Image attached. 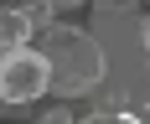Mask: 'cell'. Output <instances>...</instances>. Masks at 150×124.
<instances>
[{
    "label": "cell",
    "instance_id": "obj_5",
    "mask_svg": "<svg viewBox=\"0 0 150 124\" xmlns=\"http://www.w3.org/2000/svg\"><path fill=\"white\" fill-rule=\"evenodd\" d=\"M98 11H109V16H119V11H140V0H93Z\"/></svg>",
    "mask_w": 150,
    "mask_h": 124
},
{
    "label": "cell",
    "instance_id": "obj_6",
    "mask_svg": "<svg viewBox=\"0 0 150 124\" xmlns=\"http://www.w3.org/2000/svg\"><path fill=\"white\" fill-rule=\"evenodd\" d=\"M42 119H47V124H67V108L52 104V108H42Z\"/></svg>",
    "mask_w": 150,
    "mask_h": 124
},
{
    "label": "cell",
    "instance_id": "obj_9",
    "mask_svg": "<svg viewBox=\"0 0 150 124\" xmlns=\"http://www.w3.org/2000/svg\"><path fill=\"white\" fill-rule=\"evenodd\" d=\"M21 5H26V0H0V11H21Z\"/></svg>",
    "mask_w": 150,
    "mask_h": 124
},
{
    "label": "cell",
    "instance_id": "obj_7",
    "mask_svg": "<svg viewBox=\"0 0 150 124\" xmlns=\"http://www.w3.org/2000/svg\"><path fill=\"white\" fill-rule=\"evenodd\" d=\"M52 11H78V5H93V0H47Z\"/></svg>",
    "mask_w": 150,
    "mask_h": 124
},
{
    "label": "cell",
    "instance_id": "obj_2",
    "mask_svg": "<svg viewBox=\"0 0 150 124\" xmlns=\"http://www.w3.org/2000/svg\"><path fill=\"white\" fill-rule=\"evenodd\" d=\"M52 88V67H47L42 46H11L5 57H0V98H11V104H36L42 93Z\"/></svg>",
    "mask_w": 150,
    "mask_h": 124
},
{
    "label": "cell",
    "instance_id": "obj_11",
    "mask_svg": "<svg viewBox=\"0 0 150 124\" xmlns=\"http://www.w3.org/2000/svg\"><path fill=\"white\" fill-rule=\"evenodd\" d=\"M145 42H150V21H145Z\"/></svg>",
    "mask_w": 150,
    "mask_h": 124
},
{
    "label": "cell",
    "instance_id": "obj_3",
    "mask_svg": "<svg viewBox=\"0 0 150 124\" xmlns=\"http://www.w3.org/2000/svg\"><path fill=\"white\" fill-rule=\"evenodd\" d=\"M0 36H5L11 46H21V42H31V36H36V26H31L26 11H0Z\"/></svg>",
    "mask_w": 150,
    "mask_h": 124
},
{
    "label": "cell",
    "instance_id": "obj_1",
    "mask_svg": "<svg viewBox=\"0 0 150 124\" xmlns=\"http://www.w3.org/2000/svg\"><path fill=\"white\" fill-rule=\"evenodd\" d=\"M36 46H42L47 67H52V88L47 93H57L62 104L88 98V93L104 83V52H98V42H93L88 31L52 21V26L36 31Z\"/></svg>",
    "mask_w": 150,
    "mask_h": 124
},
{
    "label": "cell",
    "instance_id": "obj_4",
    "mask_svg": "<svg viewBox=\"0 0 150 124\" xmlns=\"http://www.w3.org/2000/svg\"><path fill=\"white\" fill-rule=\"evenodd\" d=\"M21 11L31 16V26L42 31V26H52V21H57V11H52V5H47V0H26V5H21Z\"/></svg>",
    "mask_w": 150,
    "mask_h": 124
},
{
    "label": "cell",
    "instance_id": "obj_8",
    "mask_svg": "<svg viewBox=\"0 0 150 124\" xmlns=\"http://www.w3.org/2000/svg\"><path fill=\"white\" fill-rule=\"evenodd\" d=\"M16 108H26V104H11V98H0V114H16Z\"/></svg>",
    "mask_w": 150,
    "mask_h": 124
},
{
    "label": "cell",
    "instance_id": "obj_10",
    "mask_svg": "<svg viewBox=\"0 0 150 124\" xmlns=\"http://www.w3.org/2000/svg\"><path fill=\"white\" fill-rule=\"evenodd\" d=\"M5 52H11V42H5V36H0V57H5Z\"/></svg>",
    "mask_w": 150,
    "mask_h": 124
}]
</instances>
